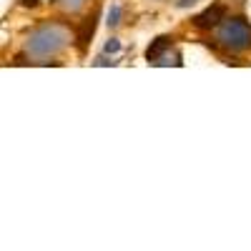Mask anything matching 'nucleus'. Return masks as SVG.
I'll use <instances>...</instances> for the list:
<instances>
[{"label": "nucleus", "instance_id": "obj_1", "mask_svg": "<svg viewBox=\"0 0 251 251\" xmlns=\"http://www.w3.org/2000/svg\"><path fill=\"white\" fill-rule=\"evenodd\" d=\"M68 46H71V28L58 23V20H46L25 35L23 55L30 63H50Z\"/></svg>", "mask_w": 251, "mask_h": 251}, {"label": "nucleus", "instance_id": "obj_2", "mask_svg": "<svg viewBox=\"0 0 251 251\" xmlns=\"http://www.w3.org/2000/svg\"><path fill=\"white\" fill-rule=\"evenodd\" d=\"M216 43L228 53H244L251 46V25L239 15H226V20L216 28Z\"/></svg>", "mask_w": 251, "mask_h": 251}, {"label": "nucleus", "instance_id": "obj_3", "mask_svg": "<svg viewBox=\"0 0 251 251\" xmlns=\"http://www.w3.org/2000/svg\"><path fill=\"white\" fill-rule=\"evenodd\" d=\"M226 20V5L224 3H211L206 5L201 13L194 15V28L199 30H216Z\"/></svg>", "mask_w": 251, "mask_h": 251}, {"label": "nucleus", "instance_id": "obj_4", "mask_svg": "<svg viewBox=\"0 0 251 251\" xmlns=\"http://www.w3.org/2000/svg\"><path fill=\"white\" fill-rule=\"evenodd\" d=\"M171 48H174V38H171V35H156L151 43H149V48H146V60L156 66V63H158L166 53H169Z\"/></svg>", "mask_w": 251, "mask_h": 251}, {"label": "nucleus", "instance_id": "obj_5", "mask_svg": "<svg viewBox=\"0 0 251 251\" xmlns=\"http://www.w3.org/2000/svg\"><path fill=\"white\" fill-rule=\"evenodd\" d=\"M96 20H98V10H96L91 18H86V20L80 23V30H78V35H75L78 48H80V50H86V48H88L91 38H93V33H96Z\"/></svg>", "mask_w": 251, "mask_h": 251}, {"label": "nucleus", "instance_id": "obj_6", "mask_svg": "<svg viewBox=\"0 0 251 251\" xmlns=\"http://www.w3.org/2000/svg\"><path fill=\"white\" fill-rule=\"evenodd\" d=\"M121 20H123V8H121V3H111V8H108V13H106V25H108L111 30H116V28L121 25Z\"/></svg>", "mask_w": 251, "mask_h": 251}, {"label": "nucleus", "instance_id": "obj_7", "mask_svg": "<svg viewBox=\"0 0 251 251\" xmlns=\"http://www.w3.org/2000/svg\"><path fill=\"white\" fill-rule=\"evenodd\" d=\"M55 3H58V8L63 13H78L83 5L88 3V0H55Z\"/></svg>", "mask_w": 251, "mask_h": 251}, {"label": "nucleus", "instance_id": "obj_8", "mask_svg": "<svg viewBox=\"0 0 251 251\" xmlns=\"http://www.w3.org/2000/svg\"><path fill=\"white\" fill-rule=\"evenodd\" d=\"M103 53H106V55H116V53H121V40H118V38H108V43L103 46Z\"/></svg>", "mask_w": 251, "mask_h": 251}, {"label": "nucleus", "instance_id": "obj_9", "mask_svg": "<svg viewBox=\"0 0 251 251\" xmlns=\"http://www.w3.org/2000/svg\"><path fill=\"white\" fill-rule=\"evenodd\" d=\"M201 0H176L174 3V8L176 10H188V8H194V5H199Z\"/></svg>", "mask_w": 251, "mask_h": 251}, {"label": "nucleus", "instance_id": "obj_10", "mask_svg": "<svg viewBox=\"0 0 251 251\" xmlns=\"http://www.w3.org/2000/svg\"><path fill=\"white\" fill-rule=\"evenodd\" d=\"M113 63H116V60H108V58H106V53H103V55H98V58H96L93 66H113Z\"/></svg>", "mask_w": 251, "mask_h": 251}, {"label": "nucleus", "instance_id": "obj_11", "mask_svg": "<svg viewBox=\"0 0 251 251\" xmlns=\"http://www.w3.org/2000/svg\"><path fill=\"white\" fill-rule=\"evenodd\" d=\"M158 3H166V0H158Z\"/></svg>", "mask_w": 251, "mask_h": 251}]
</instances>
